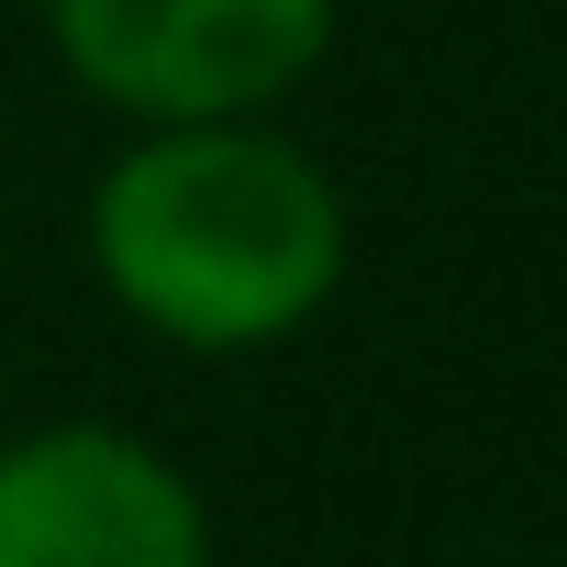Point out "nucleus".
<instances>
[{
	"instance_id": "7ed1b4c3",
	"label": "nucleus",
	"mask_w": 567,
	"mask_h": 567,
	"mask_svg": "<svg viewBox=\"0 0 567 567\" xmlns=\"http://www.w3.org/2000/svg\"><path fill=\"white\" fill-rule=\"evenodd\" d=\"M0 567H212V501L134 423L0 434Z\"/></svg>"
},
{
	"instance_id": "f257e3e1",
	"label": "nucleus",
	"mask_w": 567,
	"mask_h": 567,
	"mask_svg": "<svg viewBox=\"0 0 567 567\" xmlns=\"http://www.w3.org/2000/svg\"><path fill=\"white\" fill-rule=\"evenodd\" d=\"M346 189L301 134H278V112L134 123V145L90 189V267L112 312L178 357L290 346L346 290Z\"/></svg>"
},
{
	"instance_id": "f03ea898",
	"label": "nucleus",
	"mask_w": 567,
	"mask_h": 567,
	"mask_svg": "<svg viewBox=\"0 0 567 567\" xmlns=\"http://www.w3.org/2000/svg\"><path fill=\"white\" fill-rule=\"evenodd\" d=\"M346 0H45L56 68L123 123H245L334 56Z\"/></svg>"
}]
</instances>
